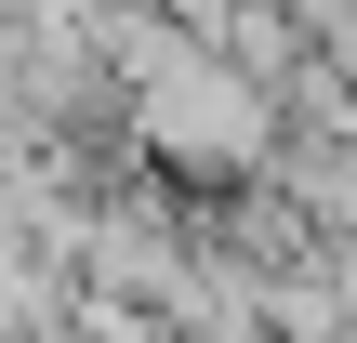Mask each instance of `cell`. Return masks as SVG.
<instances>
[{
  "instance_id": "6da1fadb",
  "label": "cell",
  "mask_w": 357,
  "mask_h": 343,
  "mask_svg": "<svg viewBox=\"0 0 357 343\" xmlns=\"http://www.w3.org/2000/svg\"><path fill=\"white\" fill-rule=\"evenodd\" d=\"M132 106H146V145H159V159H185V172H238V159L265 145L252 79H238V66H199V53L132 66Z\"/></svg>"
}]
</instances>
